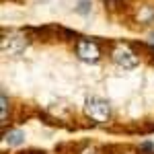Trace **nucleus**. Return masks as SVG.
<instances>
[{
  "label": "nucleus",
  "mask_w": 154,
  "mask_h": 154,
  "mask_svg": "<svg viewBox=\"0 0 154 154\" xmlns=\"http://www.w3.org/2000/svg\"><path fill=\"white\" fill-rule=\"evenodd\" d=\"M2 119H6V95H2Z\"/></svg>",
  "instance_id": "obj_7"
},
{
  "label": "nucleus",
  "mask_w": 154,
  "mask_h": 154,
  "mask_svg": "<svg viewBox=\"0 0 154 154\" xmlns=\"http://www.w3.org/2000/svg\"><path fill=\"white\" fill-rule=\"evenodd\" d=\"M113 60H115V64L121 66V68H136L138 66V56L131 51L128 45H123V43H119L117 48L113 49Z\"/></svg>",
  "instance_id": "obj_2"
},
{
  "label": "nucleus",
  "mask_w": 154,
  "mask_h": 154,
  "mask_svg": "<svg viewBox=\"0 0 154 154\" xmlns=\"http://www.w3.org/2000/svg\"><path fill=\"white\" fill-rule=\"evenodd\" d=\"M76 56L82 60V62H97V60L101 58V51L97 48V43L93 41H86V39H80L78 41V45H76Z\"/></svg>",
  "instance_id": "obj_3"
},
{
  "label": "nucleus",
  "mask_w": 154,
  "mask_h": 154,
  "mask_svg": "<svg viewBox=\"0 0 154 154\" xmlns=\"http://www.w3.org/2000/svg\"><path fill=\"white\" fill-rule=\"evenodd\" d=\"M84 113H86V117H91L97 123H105L107 119L111 117V107H109V103H107L105 99L91 97L84 103Z\"/></svg>",
  "instance_id": "obj_1"
},
{
  "label": "nucleus",
  "mask_w": 154,
  "mask_h": 154,
  "mask_svg": "<svg viewBox=\"0 0 154 154\" xmlns=\"http://www.w3.org/2000/svg\"><path fill=\"white\" fill-rule=\"evenodd\" d=\"M23 131L14 130V131H8L6 134V144H11V146H19V144H23Z\"/></svg>",
  "instance_id": "obj_5"
},
{
  "label": "nucleus",
  "mask_w": 154,
  "mask_h": 154,
  "mask_svg": "<svg viewBox=\"0 0 154 154\" xmlns=\"http://www.w3.org/2000/svg\"><path fill=\"white\" fill-rule=\"evenodd\" d=\"M27 48V39L23 35H19V33H14V35H8L2 39V51L4 54H8V56H17V54H21L25 51Z\"/></svg>",
  "instance_id": "obj_4"
},
{
  "label": "nucleus",
  "mask_w": 154,
  "mask_h": 154,
  "mask_svg": "<svg viewBox=\"0 0 154 154\" xmlns=\"http://www.w3.org/2000/svg\"><path fill=\"white\" fill-rule=\"evenodd\" d=\"M88 0H80V6H78V12H82V14H86L88 12Z\"/></svg>",
  "instance_id": "obj_6"
}]
</instances>
